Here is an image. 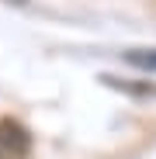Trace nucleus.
I'll return each mask as SVG.
<instances>
[{
  "label": "nucleus",
  "mask_w": 156,
  "mask_h": 159,
  "mask_svg": "<svg viewBox=\"0 0 156 159\" xmlns=\"http://www.w3.org/2000/svg\"><path fill=\"white\" fill-rule=\"evenodd\" d=\"M31 131L14 118H0V159H28Z\"/></svg>",
  "instance_id": "f257e3e1"
},
{
  "label": "nucleus",
  "mask_w": 156,
  "mask_h": 159,
  "mask_svg": "<svg viewBox=\"0 0 156 159\" xmlns=\"http://www.w3.org/2000/svg\"><path fill=\"white\" fill-rule=\"evenodd\" d=\"M125 62H132V66H139V69H156V52L132 48V52H125Z\"/></svg>",
  "instance_id": "f03ea898"
}]
</instances>
